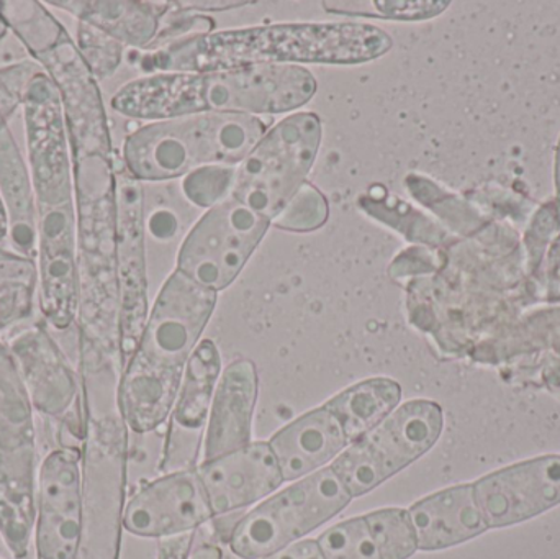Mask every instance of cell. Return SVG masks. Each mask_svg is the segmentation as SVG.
Here are the masks:
<instances>
[{
    "label": "cell",
    "instance_id": "obj_1",
    "mask_svg": "<svg viewBox=\"0 0 560 559\" xmlns=\"http://www.w3.org/2000/svg\"><path fill=\"white\" fill-rule=\"evenodd\" d=\"M394 39L362 22H295L222 30L179 39L138 58L141 71L210 72L249 66L364 65L387 55Z\"/></svg>",
    "mask_w": 560,
    "mask_h": 559
},
{
    "label": "cell",
    "instance_id": "obj_2",
    "mask_svg": "<svg viewBox=\"0 0 560 559\" xmlns=\"http://www.w3.org/2000/svg\"><path fill=\"white\" fill-rule=\"evenodd\" d=\"M217 294L177 269L164 282L118 380V406L131 432H154L170 419L187 364L215 311Z\"/></svg>",
    "mask_w": 560,
    "mask_h": 559
},
{
    "label": "cell",
    "instance_id": "obj_3",
    "mask_svg": "<svg viewBox=\"0 0 560 559\" xmlns=\"http://www.w3.org/2000/svg\"><path fill=\"white\" fill-rule=\"evenodd\" d=\"M303 66H249L230 71L158 72L121 85L112 108L137 120L197 114L278 115L299 110L316 94Z\"/></svg>",
    "mask_w": 560,
    "mask_h": 559
},
{
    "label": "cell",
    "instance_id": "obj_4",
    "mask_svg": "<svg viewBox=\"0 0 560 559\" xmlns=\"http://www.w3.org/2000/svg\"><path fill=\"white\" fill-rule=\"evenodd\" d=\"M78 220L79 351L120 370L117 279V163L101 151L72 153Z\"/></svg>",
    "mask_w": 560,
    "mask_h": 559
},
{
    "label": "cell",
    "instance_id": "obj_5",
    "mask_svg": "<svg viewBox=\"0 0 560 559\" xmlns=\"http://www.w3.org/2000/svg\"><path fill=\"white\" fill-rule=\"evenodd\" d=\"M114 364H81L84 445L78 559L120 558L127 488L128 427Z\"/></svg>",
    "mask_w": 560,
    "mask_h": 559
},
{
    "label": "cell",
    "instance_id": "obj_6",
    "mask_svg": "<svg viewBox=\"0 0 560 559\" xmlns=\"http://www.w3.org/2000/svg\"><path fill=\"white\" fill-rule=\"evenodd\" d=\"M268 131L262 117L197 114L151 121L128 135L124 166L137 180L177 179L213 164L238 166Z\"/></svg>",
    "mask_w": 560,
    "mask_h": 559
},
{
    "label": "cell",
    "instance_id": "obj_7",
    "mask_svg": "<svg viewBox=\"0 0 560 559\" xmlns=\"http://www.w3.org/2000/svg\"><path fill=\"white\" fill-rule=\"evenodd\" d=\"M33 410L15 360L0 343V538L15 559L28 557L35 532L38 450Z\"/></svg>",
    "mask_w": 560,
    "mask_h": 559
},
{
    "label": "cell",
    "instance_id": "obj_8",
    "mask_svg": "<svg viewBox=\"0 0 560 559\" xmlns=\"http://www.w3.org/2000/svg\"><path fill=\"white\" fill-rule=\"evenodd\" d=\"M315 112L287 115L236 166L232 197L272 220L306 180L322 144Z\"/></svg>",
    "mask_w": 560,
    "mask_h": 559
},
{
    "label": "cell",
    "instance_id": "obj_9",
    "mask_svg": "<svg viewBox=\"0 0 560 559\" xmlns=\"http://www.w3.org/2000/svg\"><path fill=\"white\" fill-rule=\"evenodd\" d=\"M443 409L417 399L397 407L332 462L351 498H361L427 455L443 433Z\"/></svg>",
    "mask_w": 560,
    "mask_h": 559
},
{
    "label": "cell",
    "instance_id": "obj_10",
    "mask_svg": "<svg viewBox=\"0 0 560 559\" xmlns=\"http://www.w3.org/2000/svg\"><path fill=\"white\" fill-rule=\"evenodd\" d=\"M351 501L331 466L319 469L245 515L230 535V548L243 559L271 557L341 514Z\"/></svg>",
    "mask_w": 560,
    "mask_h": 559
},
{
    "label": "cell",
    "instance_id": "obj_11",
    "mask_svg": "<svg viewBox=\"0 0 560 559\" xmlns=\"http://www.w3.org/2000/svg\"><path fill=\"white\" fill-rule=\"evenodd\" d=\"M271 220L229 197L212 207L184 238L177 271L202 288L220 292L245 269Z\"/></svg>",
    "mask_w": 560,
    "mask_h": 559
},
{
    "label": "cell",
    "instance_id": "obj_12",
    "mask_svg": "<svg viewBox=\"0 0 560 559\" xmlns=\"http://www.w3.org/2000/svg\"><path fill=\"white\" fill-rule=\"evenodd\" d=\"M28 171L36 206L74 202L72 158L58 88L45 71L30 82L23 101Z\"/></svg>",
    "mask_w": 560,
    "mask_h": 559
},
{
    "label": "cell",
    "instance_id": "obj_13",
    "mask_svg": "<svg viewBox=\"0 0 560 559\" xmlns=\"http://www.w3.org/2000/svg\"><path fill=\"white\" fill-rule=\"evenodd\" d=\"M117 279L121 373L140 343L150 315L143 187L124 163L117 164Z\"/></svg>",
    "mask_w": 560,
    "mask_h": 559
},
{
    "label": "cell",
    "instance_id": "obj_14",
    "mask_svg": "<svg viewBox=\"0 0 560 559\" xmlns=\"http://www.w3.org/2000/svg\"><path fill=\"white\" fill-rule=\"evenodd\" d=\"M36 213L39 311L55 330L65 331L78 321L79 312L75 203L36 206Z\"/></svg>",
    "mask_w": 560,
    "mask_h": 559
},
{
    "label": "cell",
    "instance_id": "obj_15",
    "mask_svg": "<svg viewBox=\"0 0 560 559\" xmlns=\"http://www.w3.org/2000/svg\"><path fill=\"white\" fill-rule=\"evenodd\" d=\"M81 455L55 450L39 466L36 494V559H78L81 541Z\"/></svg>",
    "mask_w": 560,
    "mask_h": 559
},
{
    "label": "cell",
    "instance_id": "obj_16",
    "mask_svg": "<svg viewBox=\"0 0 560 559\" xmlns=\"http://www.w3.org/2000/svg\"><path fill=\"white\" fill-rule=\"evenodd\" d=\"M220 374L222 357L219 347L212 340L200 341L187 364L179 396L171 412L160 463V471L164 475L199 466Z\"/></svg>",
    "mask_w": 560,
    "mask_h": 559
},
{
    "label": "cell",
    "instance_id": "obj_17",
    "mask_svg": "<svg viewBox=\"0 0 560 559\" xmlns=\"http://www.w3.org/2000/svg\"><path fill=\"white\" fill-rule=\"evenodd\" d=\"M489 531L532 521L560 504V456H539L474 482Z\"/></svg>",
    "mask_w": 560,
    "mask_h": 559
},
{
    "label": "cell",
    "instance_id": "obj_18",
    "mask_svg": "<svg viewBox=\"0 0 560 559\" xmlns=\"http://www.w3.org/2000/svg\"><path fill=\"white\" fill-rule=\"evenodd\" d=\"M215 517L197 469L171 473L141 488L125 508L124 527L143 538H166Z\"/></svg>",
    "mask_w": 560,
    "mask_h": 559
},
{
    "label": "cell",
    "instance_id": "obj_19",
    "mask_svg": "<svg viewBox=\"0 0 560 559\" xmlns=\"http://www.w3.org/2000/svg\"><path fill=\"white\" fill-rule=\"evenodd\" d=\"M25 384L33 409L52 419L66 416L79 404V376L51 335L33 325L7 341Z\"/></svg>",
    "mask_w": 560,
    "mask_h": 559
},
{
    "label": "cell",
    "instance_id": "obj_20",
    "mask_svg": "<svg viewBox=\"0 0 560 559\" xmlns=\"http://www.w3.org/2000/svg\"><path fill=\"white\" fill-rule=\"evenodd\" d=\"M196 469L213 515L248 508L278 491L285 482L278 458L265 442L249 443L245 449L200 463Z\"/></svg>",
    "mask_w": 560,
    "mask_h": 559
},
{
    "label": "cell",
    "instance_id": "obj_21",
    "mask_svg": "<svg viewBox=\"0 0 560 559\" xmlns=\"http://www.w3.org/2000/svg\"><path fill=\"white\" fill-rule=\"evenodd\" d=\"M259 380L255 363L233 361L220 374L203 440L202 463L212 462L252 442Z\"/></svg>",
    "mask_w": 560,
    "mask_h": 559
},
{
    "label": "cell",
    "instance_id": "obj_22",
    "mask_svg": "<svg viewBox=\"0 0 560 559\" xmlns=\"http://www.w3.org/2000/svg\"><path fill=\"white\" fill-rule=\"evenodd\" d=\"M349 445L338 420L325 406L293 420L269 440L283 481H295L319 471Z\"/></svg>",
    "mask_w": 560,
    "mask_h": 559
},
{
    "label": "cell",
    "instance_id": "obj_23",
    "mask_svg": "<svg viewBox=\"0 0 560 559\" xmlns=\"http://www.w3.org/2000/svg\"><path fill=\"white\" fill-rule=\"evenodd\" d=\"M408 514L421 551L457 547L489 531L477 504L474 485L454 486L428 496L411 505Z\"/></svg>",
    "mask_w": 560,
    "mask_h": 559
},
{
    "label": "cell",
    "instance_id": "obj_24",
    "mask_svg": "<svg viewBox=\"0 0 560 559\" xmlns=\"http://www.w3.org/2000/svg\"><path fill=\"white\" fill-rule=\"evenodd\" d=\"M48 5L71 13L110 35L124 46L147 49L156 39L173 2H102V0H51Z\"/></svg>",
    "mask_w": 560,
    "mask_h": 559
},
{
    "label": "cell",
    "instance_id": "obj_25",
    "mask_svg": "<svg viewBox=\"0 0 560 559\" xmlns=\"http://www.w3.org/2000/svg\"><path fill=\"white\" fill-rule=\"evenodd\" d=\"M0 196L9 213V235L13 249L36 259L38 213L35 190L30 171L5 121H0Z\"/></svg>",
    "mask_w": 560,
    "mask_h": 559
},
{
    "label": "cell",
    "instance_id": "obj_26",
    "mask_svg": "<svg viewBox=\"0 0 560 559\" xmlns=\"http://www.w3.org/2000/svg\"><path fill=\"white\" fill-rule=\"evenodd\" d=\"M400 400L401 387L397 381L371 377L336 394L325 407L336 417L349 443H354L390 416Z\"/></svg>",
    "mask_w": 560,
    "mask_h": 559
},
{
    "label": "cell",
    "instance_id": "obj_27",
    "mask_svg": "<svg viewBox=\"0 0 560 559\" xmlns=\"http://www.w3.org/2000/svg\"><path fill=\"white\" fill-rule=\"evenodd\" d=\"M36 289V259L0 248V331L32 317Z\"/></svg>",
    "mask_w": 560,
    "mask_h": 559
},
{
    "label": "cell",
    "instance_id": "obj_28",
    "mask_svg": "<svg viewBox=\"0 0 560 559\" xmlns=\"http://www.w3.org/2000/svg\"><path fill=\"white\" fill-rule=\"evenodd\" d=\"M447 2L424 0H325L323 9L332 15L354 19L395 20V22H420L443 12Z\"/></svg>",
    "mask_w": 560,
    "mask_h": 559
},
{
    "label": "cell",
    "instance_id": "obj_29",
    "mask_svg": "<svg viewBox=\"0 0 560 559\" xmlns=\"http://www.w3.org/2000/svg\"><path fill=\"white\" fill-rule=\"evenodd\" d=\"M358 206L372 219L384 223L388 229L397 230L408 242L433 243L431 233L420 226L424 223L423 217L382 186L371 187L368 193L362 194Z\"/></svg>",
    "mask_w": 560,
    "mask_h": 559
},
{
    "label": "cell",
    "instance_id": "obj_30",
    "mask_svg": "<svg viewBox=\"0 0 560 559\" xmlns=\"http://www.w3.org/2000/svg\"><path fill=\"white\" fill-rule=\"evenodd\" d=\"M364 519L382 559H408L417 554V534L408 511L381 509Z\"/></svg>",
    "mask_w": 560,
    "mask_h": 559
},
{
    "label": "cell",
    "instance_id": "obj_31",
    "mask_svg": "<svg viewBox=\"0 0 560 559\" xmlns=\"http://www.w3.org/2000/svg\"><path fill=\"white\" fill-rule=\"evenodd\" d=\"M329 216V206L322 190L305 180L292 199L271 220L276 229L293 233H308L322 229Z\"/></svg>",
    "mask_w": 560,
    "mask_h": 559
},
{
    "label": "cell",
    "instance_id": "obj_32",
    "mask_svg": "<svg viewBox=\"0 0 560 559\" xmlns=\"http://www.w3.org/2000/svg\"><path fill=\"white\" fill-rule=\"evenodd\" d=\"M316 541L325 559H382L364 517L341 522Z\"/></svg>",
    "mask_w": 560,
    "mask_h": 559
},
{
    "label": "cell",
    "instance_id": "obj_33",
    "mask_svg": "<svg viewBox=\"0 0 560 559\" xmlns=\"http://www.w3.org/2000/svg\"><path fill=\"white\" fill-rule=\"evenodd\" d=\"M78 49L95 79L112 78L124 61V45L85 22L75 26Z\"/></svg>",
    "mask_w": 560,
    "mask_h": 559
},
{
    "label": "cell",
    "instance_id": "obj_34",
    "mask_svg": "<svg viewBox=\"0 0 560 559\" xmlns=\"http://www.w3.org/2000/svg\"><path fill=\"white\" fill-rule=\"evenodd\" d=\"M236 166L213 164L187 174L183 183L184 194L194 206L209 209L232 197Z\"/></svg>",
    "mask_w": 560,
    "mask_h": 559
},
{
    "label": "cell",
    "instance_id": "obj_35",
    "mask_svg": "<svg viewBox=\"0 0 560 559\" xmlns=\"http://www.w3.org/2000/svg\"><path fill=\"white\" fill-rule=\"evenodd\" d=\"M202 527L161 538L158 559H223L222 548Z\"/></svg>",
    "mask_w": 560,
    "mask_h": 559
},
{
    "label": "cell",
    "instance_id": "obj_36",
    "mask_svg": "<svg viewBox=\"0 0 560 559\" xmlns=\"http://www.w3.org/2000/svg\"><path fill=\"white\" fill-rule=\"evenodd\" d=\"M43 71L38 62L22 61L0 68V121H7L22 107L32 79Z\"/></svg>",
    "mask_w": 560,
    "mask_h": 559
},
{
    "label": "cell",
    "instance_id": "obj_37",
    "mask_svg": "<svg viewBox=\"0 0 560 559\" xmlns=\"http://www.w3.org/2000/svg\"><path fill=\"white\" fill-rule=\"evenodd\" d=\"M255 2H232V0H189V2H173V12L177 13H202V12H225V10L240 9V7L252 5Z\"/></svg>",
    "mask_w": 560,
    "mask_h": 559
},
{
    "label": "cell",
    "instance_id": "obj_38",
    "mask_svg": "<svg viewBox=\"0 0 560 559\" xmlns=\"http://www.w3.org/2000/svg\"><path fill=\"white\" fill-rule=\"evenodd\" d=\"M262 559H325L323 558L322 550H319L318 541L303 540L299 544L289 545L278 554L271 555Z\"/></svg>",
    "mask_w": 560,
    "mask_h": 559
},
{
    "label": "cell",
    "instance_id": "obj_39",
    "mask_svg": "<svg viewBox=\"0 0 560 559\" xmlns=\"http://www.w3.org/2000/svg\"><path fill=\"white\" fill-rule=\"evenodd\" d=\"M174 220L173 217L170 216V213H166V220H161L160 212L154 213L153 219H151V232H153L154 236H158V238H167V236L173 235V229L174 226Z\"/></svg>",
    "mask_w": 560,
    "mask_h": 559
},
{
    "label": "cell",
    "instance_id": "obj_40",
    "mask_svg": "<svg viewBox=\"0 0 560 559\" xmlns=\"http://www.w3.org/2000/svg\"><path fill=\"white\" fill-rule=\"evenodd\" d=\"M9 233V213H7L5 203H3L2 196H0V242H3Z\"/></svg>",
    "mask_w": 560,
    "mask_h": 559
},
{
    "label": "cell",
    "instance_id": "obj_41",
    "mask_svg": "<svg viewBox=\"0 0 560 559\" xmlns=\"http://www.w3.org/2000/svg\"><path fill=\"white\" fill-rule=\"evenodd\" d=\"M7 32H9V26L5 25V22H3L2 16H0V42H2L3 36L7 35Z\"/></svg>",
    "mask_w": 560,
    "mask_h": 559
}]
</instances>
